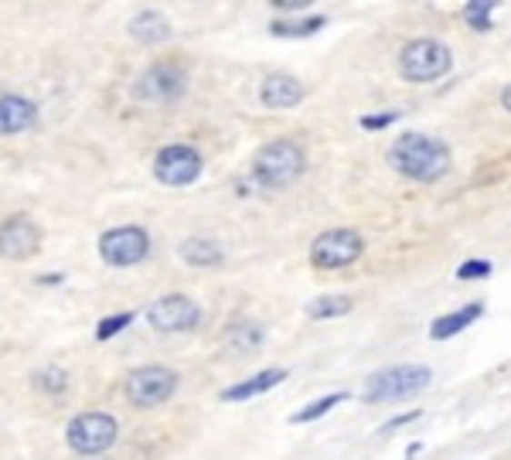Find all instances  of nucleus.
Wrapping results in <instances>:
<instances>
[{"mask_svg":"<svg viewBox=\"0 0 511 460\" xmlns=\"http://www.w3.org/2000/svg\"><path fill=\"white\" fill-rule=\"evenodd\" d=\"M389 164L403 177H409V181L433 185V181L446 177V171H450V150L436 136L403 134L396 136V144L389 147Z\"/></svg>","mask_w":511,"mask_h":460,"instance_id":"obj_1","label":"nucleus"},{"mask_svg":"<svg viewBox=\"0 0 511 460\" xmlns=\"http://www.w3.org/2000/svg\"><path fill=\"white\" fill-rule=\"evenodd\" d=\"M304 150L294 140H273L266 147H259L253 161V175L266 188H286L296 177L304 175Z\"/></svg>","mask_w":511,"mask_h":460,"instance_id":"obj_2","label":"nucleus"},{"mask_svg":"<svg viewBox=\"0 0 511 460\" xmlns=\"http://www.w3.org/2000/svg\"><path fill=\"white\" fill-rule=\"evenodd\" d=\"M454 65V55L444 41L436 38H416L406 41L403 52H399V72H403L406 82H436L444 79Z\"/></svg>","mask_w":511,"mask_h":460,"instance_id":"obj_3","label":"nucleus"},{"mask_svg":"<svg viewBox=\"0 0 511 460\" xmlns=\"http://www.w3.org/2000/svg\"><path fill=\"white\" fill-rule=\"evenodd\" d=\"M433 382V372L426 365H396L386 372H376L365 382V403H392V399H409L419 395Z\"/></svg>","mask_w":511,"mask_h":460,"instance_id":"obj_4","label":"nucleus"},{"mask_svg":"<svg viewBox=\"0 0 511 460\" xmlns=\"http://www.w3.org/2000/svg\"><path fill=\"white\" fill-rule=\"evenodd\" d=\"M365 253V239L355 229H331L321 232L310 245V263L317 270H341L351 266Z\"/></svg>","mask_w":511,"mask_h":460,"instance_id":"obj_5","label":"nucleus"},{"mask_svg":"<svg viewBox=\"0 0 511 460\" xmlns=\"http://www.w3.org/2000/svg\"><path fill=\"white\" fill-rule=\"evenodd\" d=\"M68 447L82 454V457H93V454H103V450L113 447L116 440V420L106 416V413H82L68 423L65 430Z\"/></svg>","mask_w":511,"mask_h":460,"instance_id":"obj_6","label":"nucleus"},{"mask_svg":"<svg viewBox=\"0 0 511 460\" xmlns=\"http://www.w3.org/2000/svg\"><path fill=\"white\" fill-rule=\"evenodd\" d=\"M126 399L140 409H154L167 403L177 389V375L171 368H161V365H147V368H136L130 372V379H126Z\"/></svg>","mask_w":511,"mask_h":460,"instance_id":"obj_7","label":"nucleus"},{"mask_svg":"<svg viewBox=\"0 0 511 460\" xmlns=\"http://www.w3.org/2000/svg\"><path fill=\"white\" fill-rule=\"evenodd\" d=\"M188 89V75H185V68L181 65H154L147 68L140 82L134 85V95L136 99H144L150 106H167V103H177L181 95Z\"/></svg>","mask_w":511,"mask_h":460,"instance_id":"obj_8","label":"nucleus"},{"mask_svg":"<svg viewBox=\"0 0 511 460\" xmlns=\"http://www.w3.org/2000/svg\"><path fill=\"white\" fill-rule=\"evenodd\" d=\"M198 175H202V154L185 144L164 147L154 161V177L167 188H185L191 181H198Z\"/></svg>","mask_w":511,"mask_h":460,"instance_id":"obj_9","label":"nucleus"},{"mask_svg":"<svg viewBox=\"0 0 511 460\" xmlns=\"http://www.w3.org/2000/svg\"><path fill=\"white\" fill-rule=\"evenodd\" d=\"M147 321L154 331L164 335H177V331H191L202 321V307L185 294H171V297L154 300L147 307Z\"/></svg>","mask_w":511,"mask_h":460,"instance_id":"obj_10","label":"nucleus"},{"mask_svg":"<svg viewBox=\"0 0 511 460\" xmlns=\"http://www.w3.org/2000/svg\"><path fill=\"white\" fill-rule=\"evenodd\" d=\"M147 253H150L147 232L136 229V225L109 229V232H103V239H99V256L106 259L109 266H136Z\"/></svg>","mask_w":511,"mask_h":460,"instance_id":"obj_11","label":"nucleus"},{"mask_svg":"<svg viewBox=\"0 0 511 460\" xmlns=\"http://www.w3.org/2000/svg\"><path fill=\"white\" fill-rule=\"evenodd\" d=\"M41 249V229L25 215H14L0 225V256L27 259Z\"/></svg>","mask_w":511,"mask_h":460,"instance_id":"obj_12","label":"nucleus"},{"mask_svg":"<svg viewBox=\"0 0 511 460\" xmlns=\"http://www.w3.org/2000/svg\"><path fill=\"white\" fill-rule=\"evenodd\" d=\"M38 126V106L25 95H0V136L27 134Z\"/></svg>","mask_w":511,"mask_h":460,"instance_id":"obj_13","label":"nucleus"},{"mask_svg":"<svg viewBox=\"0 0 511 460\" xmlns=\"http://www.w3.org/2000/svg\"><path fill=\"white\" fill-rule=\"evenodd\" d=\"M259 99H263V106H269V109H294V106H300V99H304V85H300L294 75L273 72V75H266L263 85H259Z\"/></svg>","mask_w":511,"mask_h":460,"instance_id":"obj_14","label":"nucleus"},{"mask_svg":"<svg viewBox=\"0 0 511 460\" xmlns=\"http://www.w3.org/2000/svg\"><path fill=\"white\" fill-rule=\"evenodd\" d=\"M286 375H290L286 368H266V372H259V375L239 382V385H229V389L222 393V399H225V403H245V399H253V395L269 393V389H273V385H280Z\"/></svg>","mask_w":511,"mask_h":460,"instance_id":"obj_15","label":"nucleus"},{"mask_svg":"<svg viewBox=\"0 0 511 460\" xmlns=\"http://www.w3.org/2000/svg\"><path fill=\"white\" fill-rule=\"evenodd\" d=\"M481 314H485V304H467V307H460V311H454V314H444V317H436V321L430 325V338L433 341L454 338V335H460L464 327H471Z\"/></svg>","mask_w":511,"mask_h":460,"instance_id":"obj_16","label":"nucleus"},{"mask_svg":"<svg viewBox=\"0 0 511 460\" xmlns=\"http://www.w3.org/2000/svg\"><path fill=\"white\" fill-rule=\"evenodd\" d=\"M130 35H134L140 45H161V41L171 38V25H167V17L157 11H140L130 21Z\"/></svg>","mask_w":511,"mask_h":460,"instance_id":"obj_17","label":"nucleus"},{"mask_svg":"<svg viewBox=\"0 0 511 460\" xmlns=\"http://www.w3.org/2000/svg\"><path fill=\"white\" fill-rule=\"evenodd\" d=\"M259 345H263V327L249 321V317H239V321H232L225 327V348H232L235 355L256 352Z\"/></svg>","mask_w":511,"mask_h":460,"instance_id":"obj_18","label":"nucleus"},{"mask_svg":"<svg viewBox=\"0 0 511 460\" xmlns=\"http://www.w3.org/2000/svg\"><path fill=\"white\" fill-rule=\"evenodd\" d=\"M181 259L191 263V266H202V270H208V266L222 263V249H218L212 239H188V243L181 245Z\"/></svg>","mask_w":511,"mask_h":460,"instance_id":"obj_19","label":"nucleus"},{"mask_svg":"<svg viewBox=\"0 0 511 460\" xmlns=\"http://www.w3.org/2000/svg\"><path fill=\"white\" fill-rule=\"evenodd\" d=\"M355 307V300L351 297H321L314 300L307 307V314L314 321H331V317H341V314H348Z\"/></svg>","mask_w":511,"mask_h":460,"instance_id":"obj_20","label":"nucleus"},{"mask_svg":"<svg viewBox=\"0 0 511 460\" xmlns=\"http://www.w3.org/2000/svg\"><path fill=\"white\" fill-rule=\"evenodd\" d=\"M327 25V17H307V21H276L273 25V35H280V38H307V35H317L321 27Z\"/></svg>","mask_w":511,"mask_h":460,"instance_id":"obj_21","label":"nucleus"},{"mask_svg":"<svg viewBox=\"0 0 511 460\" xmlns=\"http://www.w3.org/2000/svg\"><path fill=\"white\" fill-rule=\"evenodd\" d=\"M345 399H348V395H345V393L321 395V399H314V403H310V406H304V409H300V413H294V416H290V420H294V423H310V420H321L324 413H331V409H335L337 403H345Z\"/></svg>","mask_w":511,"mask_h":460,"instance_id":"obj_22","label":"nucleus"},{"mask_svg":"<svg viewBox=\"0 0 511 460\" xmlns=\"http://www.w3.org/2000/svg\"><path fill=\"white\" fill-rule=\"evenodd\" d=\"M35 385H38L41 393H65L68 379L62 368H45V372L35 375Z\"/></svg>","mask_w":511,"mask_h":460,"instance_id":"obj_23","label":"nucleus"},{"mask_svg":"<svg viewBox=\"0 0 511 460\" xmlns=\"http://www.w3.org/2000/svg\"><path fill=\"white\" fill-rule=\"evenodd\" d=\"M495 273V263L491 259H467L457 266V280H485Z\"/></svg>","mask_w":511,"mask_h":460,"instance_id":"obj_24","label":"nucleus"},{"mask_svg":"<svg viewBox=\"0 0 511 460\" xmlns=\"http://www.w3.org/2000/svg\"><path fill=\"white\" fill-rule=\"evenodd\" d=\"M130 321H134V314H116V317H106L103 325L95 327V338H99V341L113 338V335H116V331H123V327L130 325Z\"/></svg>","mask_w":511,"mask_h":460,"instance_id":"obj_25","label":"nucleus"},{"mask_svg":"<svg viewBox=\"0 0 511 460\" xmlns=\"http://www.w3.org/2000/svg\"><path fill=\"white\" fill-rule=\"evenodd\" d=\"M491 4H495V0H474L471 7H467V21H471L477 31H487V27H491V21H487V11H491Z\"/></svg>","mask_w":511,"mask_h":460,"instance_id":"obj_26","label":"nucleus"},{"mask_svg":"<svg viewBox=\"0 0 511 460\" xmlns=\"http://www.w3.org/2000/svg\"><path fill=\"white\" fill-rule=\"evenodd\" d=\"M399 116H403V113H368V116H362V130H386V126H392Z\"/></svg>","mask_w":511,"mask_h":460,"instance_id":"obj_27","label":"nucleus"},{"mask_svg":"<svg viewBox=\"0 0 511 460\" xmlns=\"http://www.w3.org/2000/svg\"><path fill=\"white\" fill-rule=\"evenodd\" d=\"M419 420V409H409V413H403V416H396V420H389L386 426H382V434H392L396 426H409V423Z\"/></svg>","mask_w":511,"mask_h":460,"instance_id":"obj_28","label":"nucleus"},{"mask_svg":"<svg viewBox=\"0 0 511 460\" xmlns=\"http://www.w3.org/2000/svg\"><path fill=\"white\" fill-rule=\"evenodd\" d=\"M273 7H280V11H304V7H310L314 0H269Z\"/></svg>","mask_w":511,"mask_h":460,"instance_id":"obj_29","label":"nucleus"},{"mask_svg":"<svg viewBox=\"0 0 511 460\" xmlns=\"http://www.w3.org/2000/svg\"><path fill=\"white\" fill-rule=\"evenodd\" d=\"M501 106H505V109L511 113V82L505 85V93H501Z\"/></svg>","mask_w":511,"mask_h":460,"instance_id":"obj_30","label":"nucleus"}]
</instances>
